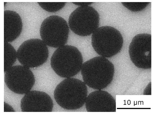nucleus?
Returning a JSON list of instances; mask_svg holds the SVG:
<instances>
[{
    "mask_svg": "<svg viewBox=\"0 0 153 114\" xmlns=\"http://www.w3.org/2000/svg\"><path fill=\"white\" fill-rule=\"evenodd\" d=\"M81 70L85 84L97 90L108 86L112 82L114 73L113 64L101 56L95 57L84 63Z\"/></svg>",
    "mask_w": 153,
    "mask_h": 114,
    "instance_id": "f257e3e1",
    "label": "nucleus"
},
{
    "mask_svg": "<svg viewBox=\"0 0 153 114\" xmlns=\"http://www.w3.org/2000/svg\"><path fill=\"white\" fill-rule=\"evenodd\" d=\"M86 85L82 81L72 78H67L56 87L54 92V99L61 107L73 110L82 107L87 96Z\"/></svg>",
    "mask_w": 153,
    "mask_h": 114,
    "instance_id": "f03ea898",
    "label": "nucleus"
},
{
    "mask_svg": "<svg viewBox=\"0 0 153 114\" xmlns=\"http://www.w3.org/2000/svg\"><path fill=\"white\" fill-rule=\"evenodd\" d=\"M83 58L79 50L71 45H64L58 48L51 59V67L59 76L71 77L81 70Z\"/></svg>",
    "mask_w": 153,
    "mask_h": 114,
    "instance_id": "7ed1b4c3",
    "label": "nucleus"
},
{
    "mask_svg": "<svg viewBox=\"0 0 153 114\" xmlns=\"http://www.w3.org/2000/svg\"><path fill=\"white\" fill-rule=\"evenodd\" d=\"M123 38L120 32L109 26L98 28L91 36L92 46L95 51L100 56L111 57L121 49Z\"/></svg>",
    "mask_w": 153,
    "mask_h": 114,
    "instance_id": "20e7f679",
    "label": "nucleus"
},
{
    "mask_svg": "<svg viewBox=\"0 0 153 114\" xmlns=\"http://www.w3.org/2000/svg\"><path fill=\"white\" fill-rule=\"evenodd\" d=\"M69 28L61 17L53 15L46 18L41 24L40 34L42 40L48 46L59 48L67 42Z\"/></svg>",
    "mask_w": 153,
    "mask_h": 114,
    "instance_id": "39448f33",
    "label": "nucleus"
},
{
    "mask_svg": "<svg viewBox=\"0 0 153 114\" xmlns=\"http://www.w3.org/2000/svg\"><path fill=\"white\" fill-rule=\"evenodd\" d=\"M99 21V15L93 7L80 6L71 14L68 25L76 34L86 36L92 34L98 28Z\"/></svg>",
    "mask_w": 153,
    "mask_h": 114,
    "instance_id": "423d86ee",
    "label": "nucleus"
},
{
    "mask_svg": "<svg viewBox=\"0 0 153 114\" xmlns=\"http://www.w3.org/2000/svg\"><path fill=\"white\" fill-rule=\"evenodd\" d=\"M16 53L17 59L20 64L29 68L42 65L47 61L49 56L47 45L42 40L37 38L24 42Z\"/></svg>",
    "mask_w": 153,
    "mask_h": 114,
    "instance_id": "0eeeda50",
    "label": "nucleus"
},
{
    "mask_svg": "<svg viewBox=\"0 0 153 114\" xmlns=\"http://www.w3.org/2000/svg\"><path fill=\"white\" fill-rule=\"evenodd\" d=\"M5 83L8 88L18 94H25L30 90L35 82L29 68L22 65L12 66L5 72Z\"/></svg>",
    "mask_w": 153,
    "mask_h": 114,
    "instance_id": "6e6552de",
    "label": "nucleus"
},
{
    "mask_svg": "<svg viewBox=\"0 0 153 114\" xmlns=\"http://www.w3.org/2000/svg\"><path fill=\"white\" fill-rule=\"evenodd\" d=\"M131 60L138 68H151V35L138 34L133 38L129 47Z\"/></svg>",
    "mask_w": 153,
    "mask_h": 114,
    "instance_id": "1a4fd4ad",
    "label": "nucleus"
},
{
    "mask_svg": "<svg viewBox=\"0 0 153 114\" xmlns=\"http://www.w3.org/2000/svg\"><path fill=\"white\" fill-rule=\"evenodd\" d=\"M22 99L20 107L22 112H51L53 101L46 93L37 90L30 91Z\"/></svg>",
    "mask_w": 153,
    "mask_h": 114,
    "instance_id": "9d476101",
    "label": "nucleus"
},
{
    "mask_svg": "<svg viewBox=\"0 0 153 114\" xmlns=\"http://www.w3.org/2000/svg\"><path fill=\"white\" fill-rule=\"evenodd\" d=\"M88 112H115V99L107 92L98 90L92 92L87 96L85 101Z\"/></svg>",
    "mask_w": 153,
    "mask_h": 114,
    "instance_id": "9b49d317",
    "label": "nucleus"
},
{
    "mask_svg": "<svg viewBox=\"0 0 153 114\" xmlns=\"http://www.w3.org/2000/svg\"><path fill=\"white\" fill-rule=\"evenodd\" d=\"M4 42H11L19 36L22 29V23L19 15L16 12L6 10L4 12Z\"/></svg>",
    "mask_w": 153,
    "mask_h": 114,
    "instance_id": "f8f14e48",
    "label": "nucleus"
},
{
    "mask_svg": "<svg viewBox=\"0 0 153 114\" xmlns=\"http://www.w3.org/2000/svg\"><path fill=\"white\" fill-rule=\"evenodd\" d=\"M4 71L5 72L16 62L17 53L15 49L9 43L4 42Z\"/></svg>",
    "mask_w": 153,
    "mask_h": 114,
    "instance_id": "ddd939ff",
    "label": "nucleus"
},
{
    "mask_svg": "<svg viewBox=\"0 0 153 114\" xmlns=\"http://www.w3.org/2000/svg\"><path fill=\"white\" fill-rule=\"evenodd\" d=\"M44 10L50 12L57 11L65 6V2H38Z\"/></svg>",
    "mask_w": 153,
    "mask_h": 114,
    "instance_id": "4468645a",
    "label": "nucleus"
},
{
    "mask_svg": "<svg viewBox=\"0 0 153 114\" xmlns=\"http://www.w3.org/2000/svg\"><path fill=\"white\" fill-rule=\"evenodd\" d=\"M149 3V2H122V4L124 6L133 12H137L143 10Z\"/></svg>",
    "mask_w": 153,
    "mask_h": 114,
    "instance_id": "2eb2a0df",
    "label": "nucleus"
},
{
    "mask_svg": "<svg viewBox=\"0 0 153 114\" xmlns=\"http://www.w3.org/2000/svg\"><path fill=\"white\" fill-rule=\"evenodd\" d=\"M4 112H14L15 111L12 107L6 103L4 102Z\"/></svg>",
    "mask_w": 153,
    "mask_h": 114,
    "instance_id": "dca6fc26",
    "label": "nucleus"
},
{
    "mask_svg": "<svg viewBox=\"0 0 153 114\" xmlns=\"http://www.w3.org/2000/svg\"><path fill=\"white\" fill-rule=\"evenodd\" d=\"M73 4L80 6H89L92 4V2H73Z\"/></svg>",
    "mask_w": 153,
    "mask_h": 114,
    "instance_id": "f3484780",
    "label": "nucleus"
},
{
    "mask_svg": "<svg viewBox=\"0 0 153 114\" xmlns=\"http://www.w3.org/2000/svg\"><path fill=\"white\" fill-rule=\"evenodd\" d=\"M7 3L6 2H4V6H5V4Z\"/></svg>",
    "mask_w": 153,
    "mask_h": 114,
    "instance_id": "a211bd4d",
    "label": "nucleus"
}]
</instances>
